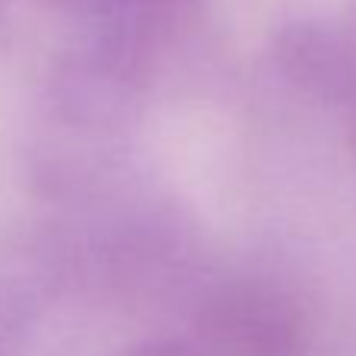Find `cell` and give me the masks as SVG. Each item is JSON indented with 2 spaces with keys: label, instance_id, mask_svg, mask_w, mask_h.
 I'll use <instances>...</instances> for the list:
<instances>
[{
  "label": "cell",
  "instance_id": "cell-1",
  "mask_svg": "<svg viewBox=\"0 0 356 356\" xmlns=\"http://www.w3.org/2000/svg\"><path fill=\"white\" fill-rule=\"evenodd\" d=\"M205 343L218 356H300L293 309L265 290H230L202 316Z\"/></svg>",
  "mask_w": 356,
  "mask_h": 356
},
{
  "label": "cell",
  "instance_id": "cell-2",
  "mask_svg": "<svg viewBox=\"0 0 356 356\" xmlns=\"http://www.w3.org/2000/svg\"><path fill=\"white\" fill-rule=\"evenodd\" d=\"M123 356H193V350L174 341H155V343H142V347L127 350Z\"/></svg>",
  "mask_w": 356,
  "mask_h": 356
},
{
  "label": "cell",
  "instance_id": "cell-4",
  "mask_svg": "<svg viewBox=\"0 0 356 356\" xmlns=\"http://www.w3.org/2000/svg\"><path fill=\"white\" fill-rule=\"evenodd\" d=\"M95 10H108V13H123V10H145V7H155L161 0H92Z\"/></svg>",
  "mask_w": 356,
  "mask_h": 356
},
{
  "label": "cell",
  "instance_id": "cell-3",
  "mask_svg": "<svg viewBox=\"0 0 356 356\" xmlns=\"http://www.w3.org/2000/svg\"><path fill=\"white\" fill-rule=\"evenodd\" d=\"M16 318H13V312H7L3 306H0V356H7L10 350H13V343H16Z\"/></svg>",
  "mask_w": 356,
  "mask_h": 356
}]
</instances>
